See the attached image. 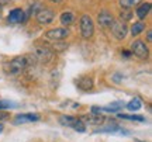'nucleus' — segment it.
<instances>
[{"instance_id":"f257e3e1","label":"nucleus","mask_w":152,"mask_h":142,"mask_svg":"<svg viewBox=\"0 0 152 142\" xmlns=\"http://www.w3.org/2000/svg\"><path fill=\"white\" fill-rule=\"evenodd\" d=\"M35 58H34V55H24V56H16L14 59H11L7 65L4 66V71L6 73H9V75H13V76H16V75H20L23 72L27 69L28 66H31L35 63Z\"/></svg>"},{"instance_id":"f03ea898","label":"nucleus","mask_w":152,"mask_h":142,"mask_svg":"<svg viewBox=\"0 0 152 142\" xmlns=\"http://www.w3.org/2000/svg\"><path fill=\"white\" fill-rule=\"evenodd\" d=\"M80 34L85 39H89L93 37L94 34V23H93L92 17L89 14H83L80 17Z\"/></svg>"},{"instance_id":"7ed1b4c3","label":"nucleus","mask_w":152,"mask_h":142,"mask_svg":"<svg viewBox=\"0 0 152 142\" xmlns=\"http://www.w3.org/2000/svg\"><path fill=\"white\" fill-rule=\"evenodd\" d=\"M34 58L38 60V62H41V63H48L49 60H52L54 58V51L48 47H35L34 49Z\"/></svg>"},{"instance_id":"20e7f679","label":"nucleus","mask_w":152,"mask_h":142,"mask_svg":"<svg viewBox=\"0 0 152 142\" xmlns=\"http://www.w3.org/2000/svg\"><path fill=\"white\" fill-rule=\"evenodd\" d=\"M131 51H132V54L135 55L137 58H140V59H147L148 55H149L147 44H145L144 41H141V39H137V41H134V42L131 44Z\"/></svg>"},{"instance_id":"39448f33","label":"nucleus","mask_w":152,"mask_h":142,"mask_svg":"<svg viewBox=\"0 0 152 142\" xmlns=\"http://www.w3.org/2000/svg\"><path fill=\"white\" fill-rule=\"evenodd\" d=\"M111 34H113V37L115 39H124L127 37V33H128V27H127V24L124 21H114L111 24Z\"/></svg>"},{"instance_id":"423d86ee","label":"nucleus","mask_w":152,"mask_h":142,"mask_svg":"<svg viewBox=\"0 0 152 142\" xmlns=\"http://www.w3.org/2000/svg\"><path fill=\"white\" fill-rule=\"evenodd\" d=\"M54 17H55L54 10H51V9H47V7H44V9H39V10L37 11V16H35V18H37V21L39 23V24L45 25V24H49V23H52Z\"/></svg>"},{"instance_id":"0eeeda50","label":"nucleus","mask_w":152,"mask_h":142,"mask_svg":"<svg viewBox=\"0 0 152 142\" xmlns=\"http://www.w3.org/2000/svg\"><path fill=\"white\" fill-rule=\"evenodd\" d=\"M68 35H69L68 28H52L45 33V37L51 41H61V39H65Z\"/></svg>"},{"instance_id":"6e6552de","label":"nucleus","mask_w":152,"mask_h":142,"mask_svg":"<svg viewBox=\"0 0 152 142\" xmlns=\"http://www.w3.org/2000/svg\"><path fill=\"white\" fill-rule=\"evenodd\" d=\"M114 23V17L109 10H102L97 14V24L103 28L111 27V24Z\"/></svg>"},{"instance_id":"1a4fd4ad","label":"nucleus","mask_w":152,"mask_h":142,"mask_svg":"<svg viewBox=\"0 0 152 142\" xmlns=\"http://www.w3.org/2000/svg\"><path fill=\"white\" fill-rule=\"evenodd\" d=\"M26 20V13L23 9H13L7 16V21L11 24H21Z\"/></svg>"},{"instance_id":"9d476101","label":"nucleus","mask_w":152,"mask_h":142,"mask_svg":"<svg viewBox=\"0 0 152 142\" xmlns=\"http://www.w3.org/2000/svg\"><path fill=\"white\" fill-rule=\"evenodd\" d=\"M39 120V115L28 113V114H18L14 118V125H20V124H26V122H34V121Z\"/></svg>"},{"instance_id":"9b49d317","label":"nucleus","mask_w":152,"mask_h":142,"mask_svg":"<svg viewBox=\"0 0 152 142\" xmlns=\"http://www.w3.org/2000/svg\"><path fill=\"white\" fill-rule=\"evenodd\" d=\"M79 120L86 125V124H90V125H100L104 122V117L103 115H94V114H87L80 117Z\"/></svg>"},{"instance_id":"f8f14e48","label":"nucleus","mask_w":152,"mask_h":142,"mask_svg":"<svg viewBox=\"0 0 152 142\" xmlns=\"http://www.w3.org/2000/svg\"><path fill=\"white\" fill-rule=\"evenodd\" d=\"M76 86L80 90H83V92H89V90L93 89L94 83H93V79L90 76H80L76 80Z\"/></svg>"},{"instance_id":"ddd939ff","label":"nucleus","mask_w":152,"mask_h":142,"mask_svg":"<svg viewBox=\"0 0 152 142\" xmlns=\"http://www.w3.org/2000/svg\"><path fill=\"white\" fill-rule=\"evenodd\" d=\"M103 132H109V134H114V132H127L125 130H123L121 127H118L115 122H113L110 127H104V128H100V130H96L94 134H103Z\"/></svg>"},{"instance_id":"4468645a","label":"nucleus","mask_w":152,"mask_h":142,"mask_svg":"<svg viewBox=\"0 0 152 142\" xmlns=\"http://www.w3.org/2000/svg\"><path fill=\"white\" fill-rule=\"evenodd\" d=\"M149 11H151V3H142L138 9H137V16L138 18H145V17L149 14Z\"/></svg>"},{"instance_id":"2eb2a0df","label":"nucleus","mask_w":152,"mask_h":142,"mask_svg":"<svg viewBox=\"0 0 152 142\" xmlns=\"http://www.w3.org/2000/svg\"><path fill=\"white\" fill-rule=\"evenodd\" d=\"M59 20H61V24H62V25H71V24H73V21H75V16L72 14L71 11H65V13L61 14Z\"/></svg>"},{"instance_id":"dca6fc26","label":"nucleus","mask_w":152,"mask_h":142,"mask_svg":"<svg viewBox=\"0 0 152 142\" xmlns=\"http://www.w3.org/2000/svg\"><path fill=\"white\" fill-rule=\"evenodd\" d=\"M77 121L76 117H72V115H61L59 117V124L64 127H73L75 125V122Z\"/></svg>"},{"instance_id":"f3484780","label":"nucleus","mask_w":152,"mask_h":142,"mask_svg":"<svg viewBox=\"0 0 152 142\" xmlns=\"http://www.w3.org/2000/svg\"><path fill=\"white\" fill-rule=\"evenodd\" d=\"M124 107L123 101H114L107 107H102V111H109V113H118L120 110Z\"/></svg>"},{"instance_id":"a211bd4d","label":"nucleus","mask_w":152,"mask_h":142,"mask_svg":"<svg viewBox=\"0 0 152 142\" xmlns=\"http://www.w3.org/2000/svg\"><path fill=\"white\" fill-rule=\"evenodd\" d=\"M144 30H145V24L142 21H137V23H134L132 27H131V34H132V35H140Z\"/></svg>"},{"instance_id":"6ab92c4d","label":"nucleus","mask_w":152,"mask_h":142,"mask_svg":"<svg viewBox=\"0 0 152 142\" xmlns=\"http://www.w3.org/2000/svg\"><path fill=\"white\" fill-rule=\"evenodd\" d=\"M141 107H142V103L140 98H132L130 103L127 104V109L130 110V111H138Z\"/></svg>"},{"instance_id":"aec40b11","label":"nucleus","mask_w":152,"mask_h":142,"mask_svg":"<svg viewBox=\"0 0 152 142\" xmlns=\"http://www.w3.org/2000/svg\"><path fill=\"white\" fill-rule=\"evenodd\" d=\"M141 3V0H120V6L123 9H131Z\"/></svg>"},{"instance_id":"412c9836","label":"nucleus","mask_w":152,"mask_h":142,"mask_svg":"<svg viewBox=\"0 0 152 142\" xmlns=\"http://www.w3.org/2000/svg\"><path fill=\"white\" fill-rule=\"evenodd\" d=\"M120 118L123 120H131V121H140V122H144L145 121V117L142 115H127V114H118Z\"/></svg>"},{"instance_id":"4be33fe9","label":"nucleus","mask_w":152,"mask_h":142,"mask_svg":"<svg viewBox=\"0 0 152 142\" xmlns=\"http://www.w3.org/2000/svg\"><path fill=\"white\" fill-rule=\"evenodd\" d=\"M14 107H17V104L11 103L9 100H0V111L7 110V109H14Z\"/></svg>"},{"instance_id":"5701e85b","label":"nucleus","mask_w":152,"mask_h":142,"mask_svg":"<svg viewBox=\"0 0 152 142\" xmlns=\"http://www.w3.org/2000/svg\"><path fill=\"white\" fill-rule=\"evenodd\" d=\"M72 128H73L75 131H77V132H85V131H86V125H85V124H83L79 118H77V121L75 122V125L72 127Z\"/></svg>"},{"instance_id":"b1692460","label":"nucleus","mask_w":152,"mask_h":142,"mask_svg":"<svg viewBox=\"0 0 152 142\" xmlns=\"http://www.w3.org/2000/svg\"><path fill=\"white\" fill-rule=\"evenodd\" d=\"M120 17L123 18V21H128V20H131V17H132V11L130 10H121V13H120Z\"/></svg>"},{"instance_id":"393cba45","label":"nucleus","mask_w":152,"mask_h":142,"mask_svg":"<svg viewBox=\"0 0 152 142\" xmlns=\"http://www.w3.org/2000/svg\"><path fill=\"white\" fill-rule=\"evenodd\" d=\"M66 48H68V44H65V42H58V41L54 42V49H56V51H64Z\"/></svg>"},{"instance_id":"a878e982","label":"nucleus","mask_w":152,"mask_h":142,"mask_svg":"<svg viewBox=\"0 0 152 142\" xmlns=\"http://www.w3.org/2000/svg\"><path fill=\"white\" fill-rule=\"evenodd\" d=\"M92 114H94V115H100L102 114V107H97V106H93L92 109Z\"/></svg>"},{"instance_id":"bb28decb","label":"nucleus","mask_w":152,"mask_h":142,"mask_svg":"<svg viewBox=\"0 0 152 142\" xmlns=\"http://www.w3.org/2000/svg\"><path fill=\"white\" fill-rule=\"evenodd\" d=\"M9 117H10V114H9V113H4V111H0V121L7 120Z\"/></svg>"},{"instance_id":"cd10ccee","label":"nucleus","mask_w":152,"mask_h":142,"mask_svg":"<svg viewBox=\"0 0 152 142\" xmlns=\"http://www.w3.org/2000/svg\"><path fill=\"white\" fill-rule=\"evenodd\" d=\"M123 55H124V58H130L131 52H128V51H123Z\"/></svg>"},{"instance_id":"c85d7f7f","label":"nucleus","mask_w":152,"mask_h":142,"mask_svg":"<svg viewBox=\"0 0 152 142\" xmlns=\"http://www.w3.org/2000/svg\"><path fill=\"white\" fill-rule=\"evenodd\" d=\"M147 38H148V41L151 42V39H152V33H151V31H148V34H147Z\"/></svg>"},{"instance_id":"c756f323","label":"nucleus","mask_w":152,"mask_h":142,"mask_svg":"<svg viewBox=\"0 0 152 142\" xmlns=\"http://www.w3.org/2000/svg\"><path fill=\"white\" fill-rule=\"evenodd\" d=\"M11 0H0V4L3 6V4H7V3H10Z\"/></svg>"},{"instance_id":"7c9ffc66","label":"nucleus","mask_w":152,"mask_h":142,"mask_svg":"<svg viewBox=\"0 0 152 142\" xmlns=\"http://www.w3.org/2000/svg\"><path fill=\"white\" fill-rule=\"evenodd\" d=\"M3 130H4V125H3V124L0 122V134H1V131H3Z\"/></svg>"},{"instance_id":"2f4dec72","label":"nucleus","mask_w":152,"mask_h":142,"mask_svg":"<svg viewBox=\"0 0 152 142\" xmlns=\"http://www.w3.org/2000/svg\"><path fill=\"white\" fill-rule=\"evenodd\" d=\"M51 1H52V3H56V4H59L62 0H51Z\"/></svg>"}]
</instances>
